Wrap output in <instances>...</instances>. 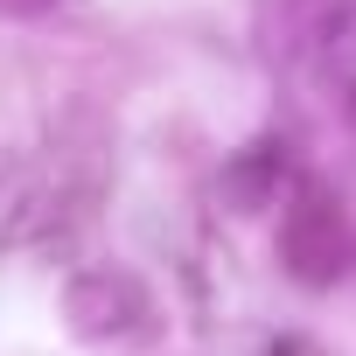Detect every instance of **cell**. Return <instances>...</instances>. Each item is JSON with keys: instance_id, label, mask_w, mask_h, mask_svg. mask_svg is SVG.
I'll use <instances>...</instances> for the list:
<instances>
[{"instance_id": "6da1fadb", "label": "cell", "mask_w": 356, "mask_h": 356, "mask_svg": "<svg viewBox=\"0 0 356 356\" xmlns=\"http://www.w3.org/2000/svg\"><path fill=\"white\" fill-rule=\"evenodd\" d=\"M286 259L300 280H328L342 266V231H335V210L321 196H300L293 217H286Z\"/></svg>"}, {"instance_id": "7a4b0ae2", "label": "cell", "mask_w": 356, "mask_h": 356, "mask_svg": "<svg viewBox=\"0 0 356 356\" xmlns=\"http://www.w3.org/2000/svg\"><path fill=\"white\" fill-rule=\"evenodd\" d=\"M321 84H328V98H342L356 112V0H342L321 29Z\"/></svg>"}]
</instances>
